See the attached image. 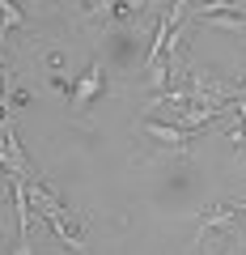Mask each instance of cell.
Listing matches in <instances>:
<instances>
[{
  "label": "cell",
  "mask_w": 246,
  "mask_h": 255,
  "mask_svg": "<svg viewBox=\"0 0 246 255\" xmlns=\"http://www.w3.org/2000/svg\"><path fill=\"white\" fill-rule=\"evenodd\" d=\"M106 90V64L102 60H89V68H85L81 77H77V90H73V111H89V102L98 98V94Z\"/></svg>",
  "instance_id": "1"
},
{
  "label": "cell",
  "mask_w": 246,
  "mask_h": 255,
  "mask_svg": "<svg viewBox=\"0 0 246 255\" xmlns=\"http://www.w3.org/2000/svg\"><path fill=\"white\" fill-rule=\"evenodd\" d=\"M145 132L157 140V145H170V149H187L200 132H191V128H178V124H157V119H145Z\"/></svg>",
  "instance_id": "2"
},
{
  "label": "cell",
  "mask_w": 246,
  "mask_h": 255,
  "mask_svg": "<svg viewBox=\"0 0 246 255\" xmlns=\"http://www.w3.org/2000/svg\"><path fill=\"white\" fill-rule=\"evenodd\" d=\"M17 26H26V13H21L17 4H9V0H0V43H4V34L17 30Z\"/></svg>",
  "instance_id": "3"
}]
</instances>
